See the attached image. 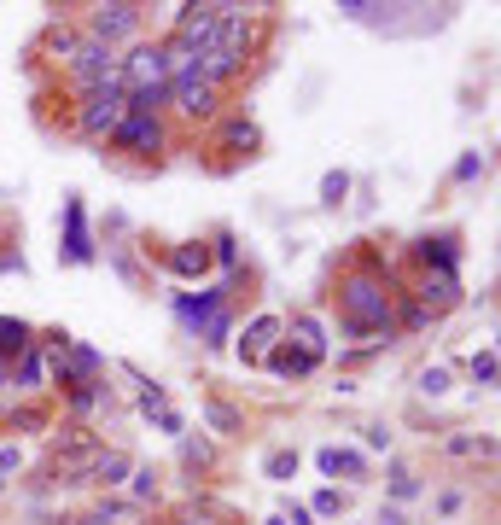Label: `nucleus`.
<instances>
[{
    "label": "nucleus",
    "instance_id": "nucleus-29",
    "mask_svg": "<svg viewBox=\"0 0 501 525\" xmlns=\"http://www.w3.org/2000/svg\"><path fill=\"white\" fill-rule=\"evenodd\" d=\"M47 47H53V53H65V65H70L82 41H76V35H70V30H53V35H47Z\"/></svg>",
    "mask_w": 501,
    "mask_h": 525
},
{
    "label": "nucleus",
    "instance_id": "nucleus-42",
    "mask_svg": "<svg viewBox=\"0 0 501 525\" xmlns=\"http://www.w3.org/2000/svg\"><path fill=\"white\" fill-rule=\"evenodd\" d=\"M0 415H6V403H0Z\"/></svg>",
    "mask_w": 501,
    "mask_h": 525
},
{
    "label": "nucleus",
    "instance_id": "nucleus-3",
    "mask_svg": "<svg viewBox=\"0 0 501 525\" xmlns=\"http://www.w3.org/2000/svg\"><path fill=\"white\" fill-rule=\"evenodd\" d=\"M216 35H222V6H175V47H187L193 59L216 47Z\"/></svg>",
    "mask_w": 501,
    "mask_h": 525
},
{
    "label": "nucleus",
    "instance_id": "nucleus-33",
    "mask_svg": "<svg viewBox=\"0 0 501 525\" xmlns=\"http://www.w3.org/2000/svg\"><path fill=\"white\" fill-rule=\"evenodd\" d=\"M472 175H484V158H478V152H467V158L455 164V181H472Z\"/></svg>",
    "mask_w": 501,
    "mask_h": 525
},
{
    "label": "nucleus",
    "instance_id": "nucleus-10",
    "mask_svg": "<svg viewBox=\"0 0 501 525\" xmlns=\"http://www.w3.org/2000/svg\"><path fill=\"white\" fill-rule=\"evenodd\" d=\"M263 362L280 374V380H309V374L321 368V356H309V350H298V345H274Z\"/></svg>",
    "mask_w": 501,
    "mask_h": 525
},
{
    "label": "nucleus",
    "instance_id": "nucleus-14",
    "mask_svg": "<svg viewBox=\"0 0 501 525\" xmlns=\"http://www.w3.org/2000/svg\"><path fill=\"white\" fill-rule=\"evenodd\" d=\"M286 333H292L286 345L309 350V356H327V327H321L315 315H292V327H286Z\"/></svg>",
    "mask_w": 501,
    "mask_h": 525
},
{
    "label": "nucleus",
    "instance_id": "nucleus-27",
    "mask_svg": "<svg viewBox=\"0 0 501 525\" xmlns=\"http://www.w3.org/2000/svg\"><path fill=\"white\" fill-rule=\"evenodd\" d=\"M420 391H426V397H443V391H449V368H426V374H420Z\"/></svg>",
    "mask_w": 501,
    "mask_h": 525
},
{
    "label": "nucleus",
    "instance_id": "nucleus-17",
    "mask_svg": "<svg viewBox=\"0 0 501 525\" xmlns=\"http://www.w3.org/2000/svg\"><path fill=\"white\" fill-rule=\"evenodd\" d=\"M420 263L426 269L437 263V275H455V240H420Z\"/></svg>",
    "mask_w": 501,
    "mask_h": 525
},
{
    "label": "nucleus",
    "instance_id": "nucleus-15",
    "mask_svg": "<svg viewBox=\"0 0 501 525\" xmlns=\"http://www.w3.org/2000/svg\"><path fill=\"white\" fill-rule=\"evenodd\" d=\"M129 473H134V461L123 450H100V455H94V467H88V479H94V485H123Z\"/></svg>",
    "mask_w": 501,
    "mask_h": 525
},
{
    "label": "nucleus",
    "instance_id": "nucleus-36",
    "mask_svg": "<svg viewBox=\"0 0 501 525\" xmlns=\"http://www.w3.org/2000/svg\"><path fill=\"white\" fill-rule=\"evenodd\" d=\"M368 450H391V432L385 426H368Z\"/></svg>",
    "mask_w": 501,
    "mask_h": 525
},
{
    "label": "nucleus",
    "instance_id": "nucleus-31",
    "mask_svg": "<svg viewBox=\"0 0 501 525\" xmlns=\"http://www.w3.org/2000/svg\"><path fill=\"white\" fill-rule=\"evenodd\" d=\"M216 263H222V269H239V245H234V234H222V240H216Z\"/></svg>",
    "mask_w": 501,
    "mask_h": 525
},
{
    "label": "nucleus",
    "instance_id": "nucleus-25",
    "mask_svg": "<svg viewBox=\"0 0 501 525\" xmlns=\"http://www.w3.org/2000/svg\"><path fill=\"white\" fill-rule=\"evenodd\" d=\"M100 368V350H88V345H76L70 350V374H82V385H88V374Z\"/></svg>",
    "mask_w": 501,
    "mask_h": 525
},
{
    "label": "nucleus",
    "instance_id": "nucleus-11",
    "mask_svg": "<svg viewBox=\"0 0 501 525\" xmlns=\"http://www.w3.org/2000/svg\"><path fill=\"white\" fill-rule=\"evenodd\" d=\"M94 257V240H88V216H82V199L65 205V263H88Z\"/></svg>",
    "mask_w": 501,
    "mask_h": 525
},
{
    "label": "nucleus",
    "instance_id": "nucleus-24",
    "mask_svg": "<svg viewBox=\"0 0 501 525\" xmlns=\"http://www.w3.org/2000/svg\"><path fill=\"white\" fill-rule=\"evenodd\" d=\"M344 193H350V175H344V170H327V175H321V199H327V205H338Z\"/></svg>",
    "mask_w": 501,
    "mask_h": 525
},
{
    "label": "nucleus",
    "instance_id": "nucleus-20",
    "mask_svg": "<svg viewBox=\"0 0 501 525\" xmlns=\"http://www.w3.org/2000/svg\"><path fill=\"white\" fill-rule=\"evenodd\" d=\"M263 473H268V479H280V485H286V479H298V450H268L263 455Z\"/></svg>",
    "mask_w": 501,
    "mask_h": 525
},
{
    "label": "nucleus",
    "instance_id": "nucleus-28",
    "mask_svg": "<svg viewBox=\"0 0 501 525\" xmlns=\"http://www.w3.org/2000/svg\"><path fill=\"white\" fill-rule=\"evenodd\" d=\"M204 415H210V426H216V432H234V426H239V415L228 409V403H210Z\"/></svg>",
    "mask_w": 501,
    "mask_h": 525
},
{
    "label": "nucleus",
    "instance_id": "nucleus-34",
    "mask_svg": "<svg viewBox=\"0 0 501 525\" xmlns=\"http://www.w3.org/2000/svg\"><path fill=\"white\" fill-rule=\"evenodd\" d=\"M129 479H134V496H158V479H152V473H146V467H134Z\"/></svg>",
    "mask_w": 501,
    "mask_h": 525
},
{
    "label": "nucleus",
    "instance_id": "nucleus-40",
    "mask_svg": "<svg viewBox=\"0 0 501 525\" xmlns=\"http://www.w3.org/2000/svg\"><path fill=\"white\" fill-rule=\"evenodd\" d=\"M263 525H286V520H280V514H268V520H263Z\"/></svg>",
    "mask_w": 501,
    "mask_h": 525
},
{
    "label": "nucleus",
    "instance_id": "nucleus-19",
    "mask_svg": "<svg viewBox=\"0 0 501 525\" xmlns=\"http://www.w3.org/2000/svg\"><path fill=\"white\" fill-rule=\"evenodd\" d=\"M30 345V321H12V315H0V362L12 356V350Z\"/></svg>",
    "mask_w": 501,
    "mask_h": 525
},
{
    "label": "nucleus",
    "instance_id": "nucleus-12",
    "mask_svg": "<svg viewBox=\"0 0 501 525\" xmlns=\"http://www.w3.org/2000/svg\"><path fill=\"white\" fill-rule=\"evenodd\" d=\"M222 298H228V286H210V292H199V298L181 292V298H175V315H181L187 327H204L210 315H222Z\"/></svg>",
    "mask_w": 501,
    "mask_h": 525
},
{
    "label": "nucleus",
    "instance_id": "nucleus-16",
    "mask_svg": "<svg viewBox=\"0 0 501 525\" xmlns=\"http://www.w3.org/2000/svg\"><path fill=\"white\" fill-rule=\"evenodd\" d=\"M169 269H175V275H204V269H210V245H181V251H169Z\"/></svg>",
    "mask_w": 501,
    "mask_h": 525
},
{
    "label": "nucleus",
    "instance_id": "nucleus-22",
    "mask_svg": "<svg viewBox=\"0 0 501 525\" xmlns=\"http://www.w3.org/2000/svg\"><path fill=\"white\" fill-rule=\"evenodd\" d=\"M228 333H234V315H228V310L204 321V345H216V350H222V345H228Z\"/></svg>",
    "mask_w": 501,
    "mask_h": 525
},
{
    "label": "nucleus",
    "instance_id": "nucleus-2",
    "mask_svg": "<svg viewBox=\"0 0 501 525\" xmlns=\"http://www.w3.org/2000/svg\"><path fill=\"white\" fill-rule=\"evenodd\" d=\"M123 111H129V94H123V82L117 88H94V94H82V105H76V129L88 140L111 135L117 123H123Z\"/></svg>",
    "mask_w": 501,
    "mask_h": 525
},
{
    "label": "nucleus",
    "instance_id": "nucleus-37",
    "mask_svg": "<svg viewBox=\"0 0 501 525\" xmlns=\"http://www.w3.org/2000/svg\"><path fill=\"white\" fill-rule=\"evenodd\" d=\"M373 525H408V520H402V508H379V514H373Z\"/></svg>",
    "mask_w": 501,
    "mask_h": 525
},
{
    "label": "nucleus",
    "instance_id": "nucleus-18",
    "mask_svg": "<svg viewBox=\"0 0 501 525\" xmlns=\"http://www.w3.org/2000/svg\"><path fill=\"white\" fill-rule=\"evenodd\" d=\"M420 298H426V304H455V298H461V280L455 275H426Z\"/></svg>",
    "mask_w": 501,
    "mask_h": 525
},
{
    "label": "nucleus",
    "instance_id": "nucleus-9",
    "mask_svg": "<svg viewBox=\"0 0 501 525\" xmlns=\"http://www.w3.org/2000/svg\"><path fill=\"white\" fill-rule=\"evenodd\" d=\"M280 333H286V321H280V315H257V321L245 327V339H239V356H245V362H263Z\"/></svg>",
    "mask_w": 501,
    "mask_h": 525
},
{
    "label": "nucleus",
    "instance_id": "nucleus-32",
    "mask_svg": "<svg viewBox=\"0 0 501 525\" xmlns=\"http://www.w3.org/2000/svg\"><path fill=\"white\" fill-rule=\"evenodd\" d=\"M391 496H397V502L420 496V479H414V473H397V479H391Z\"/></svg>",
    "mask_w": 501,
    "mask_h": 525
},
{
    "label": "nucleus",
    "instance_id": "nucleus-41",
    "mask_svg": "<svg viewBox=\"0 0 501 525\" xmlns=\"http://www.w3.org/2000/svg\"><path fill=\"white\" fill-rule=\"evenodd\" d=\"M0 490H6V473H0Z\"/></svg>",
    "mask_w": 501,
    "mask_h": 525
},
{
    "label": "nucleus",
    "instance_id": "nucleus-5",
    "mask_svg": "<svg viewBox=\"0 0 501 525\" xmlns=\"http://www.w3.org/2000/svg\"><path fill=\"white\" fill-rule=\"evenodd\" d=\"M117 82L123 94H140V88H169V65H164V47H134L129 59H117Z\"/></svg>",
    "mask_w": 501,
    "mask_h": 525
},
{
    "label": "nucleus",
    "instance_id": "nucleus-7",
    "mask_svg": "<svg viewBox=\"0 0 501 525\" xmlns=\"http://www.w3.org/2000/svg\"><path fill=\"white\" fill-rule=\"evenodd\" d=\"M169 100H175L181 117H210V111H216V88L193 70V76H175V82H169Z\"/></svg>",
    "mask_w": 501,
    "mask_h": 525
},
{
    "label": "nucleus",
    "instance_id": "nucleus-38",
    "mask_svg": "<svg viewBox=\"0 0 501 525\" xmlns=\"http://www.w3.org/2000/svg\"><path fill=\"white\" fill-rule=\"evenodd\" d=\"M18 461H24L18 450H0V473H18Z\"/></svg>",
    "mask_w": 501,
    "mask_h": 525
},
{
    "label": "nucleus",
    "instance_id": "nucleus-4",
    "mask_svg": "<svg viewBox=\"0 0 501 525\" xmlns=\"http://www.w3.org/2000/svg\"><path fill=\"white\" fill-rule=\"evenodd\" d=\"M70 82H76V94H94V88H117V47L82 41V47H76V59H70Z\"/></svg>",
    "mask_w": 501,
    "mask_h": 525
},
{
    "label": "nucleus",
    "instance_id": "nucleus-30",
    "mask_svg": "<svg viewBox=\"0 0 501 525\" xmlns=\"http://www.w3.org/2000/svg\"><path fill=\"white\" fill-rule=\"evenodd\" d=\"M123 514H129L123 502H105L100 514H88V520H76V525H117V520H123Z\"/></svg>",
    "mask_w": 501,
    "mask_h": 525
},
{
    "label": "nucleus",
    "instance_id": "nucleus-26",
    "mask_svg": "<svg viewBox=\"0 0 501 525\" xmlns=\"http://www.w3.org/2000/svg\"><path fill=\"white\" fill-rule=\"evenodd\" d=\"M338 508H344V496H338V490H315V502H309V514H321V520H333Z\"/></svg>",
    "mask_w": 501,
    "mask_h": 525
},
{
    "label": "nucleus",
    "instance_id": "nucleus-39",
    "mask_svg": "<svg viewBox=\"0 0 501 525\" xmlns=\"http://www.w3.org/2000/svg\"><path fill=\"white\" fill-rule=\"evenodd\" d=\"M6 380H12V368H6V362H0V385H6Z\"/></svg>",
    "mask_w": 501,
    "mask_h": 525
},
{
    "label": "nucleus",
    "instance_id": "nucleus-1",
    "mask_svg": "<svg viewBox=\"0 0 501 525\" xmlns=\"http://www.w3.org/2000/svg\"><path fill=\"white\" fill-rule=\"evenodd\" d=\"M338 310L350 321V333H391V292L373 269H356V275L338 280Z\"/></svg>",
    "mask_w": 501,
    "mask_h": 525
},
{
    "label": "nucleus",
    "instance_id": "nucleus-23",
    "mask_svg": "<svg viewBox=\"0 0 501 525\" xmlns=\"http://www.w3.org/2000/svg\"><path fill=\"white\" fill-rule=\"evenodd\" d=\"M496 374H501L496 350H478V356H472V380H478V385H496Z\"/></svg>",
    "mask_w": 501,
    "mask_h": 525
},
{
    "label": "nucleus",
    "instance_id": "nucleus-13",
    "mask_svg": "<svg viewBox=\"0 0 501 525\" xmlns=\"http://www.w3.org/2000/svg\"><path fill=\"white\" fill-rule=\"evenodd\" d=\"M315 467H321V473H344V479H368V461H362V455L356 450H338V444H327V450L315 455Z\"/></svg>",
    "mask_w": 501,
    "mask_h": 525
},
{
    "label": "nucleus",
    "instance_id": "nucleus-8",
    "mask_svg": "<svg viewBox=\"0 0 501 525\" xmlns=\"http://www.w3.org/2000/svg\"><path fill=\"white\" fill-rule=\"evenodd\" d=\"M111 140L129 146V152H158V146H164V123H158V117H134V111H123V123L111 129Z\"/></svg>",
    "mask_w": 501,
    "mask_h": 525
},
{
    "label": "nucleus",
    "instance_id": "nucleus-35",
    "mask_svg": "<svg viewBox=\"0 0 501 525\" xmlns=\"http://www.w3.org/2000/svg\"><path fill=\"white\" fill-rule=\"evenodd\" d=\"M280 520H286V525H315V514H309L303 502H292V514H280Z\"/></svg>",
    "mask_w": 501,
    "mask_h": 525
},
{
    "label": "nucleus",
    "instance_id": "nucleus-6",
    "mask_svg": "<svg viewBox=\"0 0 501 525\" xmlns=\"http://www.w3.org/2000/svg\"><path fill=\"white\" fill-rule=\"evenodd\" d=\"M88 41H100V47H117V41H129L140 30V6L129 0H111V6H94V18H88Z\"/></svg>",
    "mask_w": 501,
    "mask_h": 525
},
{
    "label": "nucleus",
    "instance_id": "nucleus-21",
    "mask_svg": "<svg viewBox=\"0 0 501 525\" xmlns=\"http://www.w3.org/2000/svg\"><path fill=\"white\" fill-rule=\"evenodd\" d=\"M41 380H47V356H41V350H30V356L18 362V385H30V391H35Z\"/></svg>",
    "mask_w": 501,
    "mask_h": 525
}]
</instances>
